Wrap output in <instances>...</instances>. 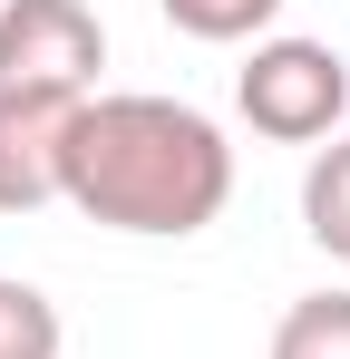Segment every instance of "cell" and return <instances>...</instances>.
Wrapping results in <instances>:
<instances>
[{"mask_svg":"<svg viewBox=\"0 0 350 359\" xmlns=\"http://www.w3.org/2000/svg\"><path fill=\"white\" fill-rule=\"evenodd\" d=\"M58 301L20 272H0V359H58Z\"/></svg>","mask_w":350,"mask_h":359,"instance_id":"6","label":"cell"},{"mask_svg":"<svg viewBox=\"0 0 350 359\" xmlns=\"http://www.w3.org/2000/svg\"><path fill=\"white\" fill-rule=\"evenodd\" d=\"M302 233L331 262H350V136H331L311 156V175H302Z\"/></svg>","mask_w":350,"mask_h":359,"instance_id":"5","label":"cell"},{"mask_svg":"<svg viewBox=\"0 0 350 359\" xmlns=\"http://www.w3.org/2000/svg\"><path fill=\"white\" fill-rule=\"evenodd\" d=\"M58 204H78L108 233H156V243L166 233H205L233 204V146H224V126L205 107L117 88V97H88L68 117Z\"/></svg>","mask_w":350,"mask_h":359,"instance_id":"1","label":"cell"},{"mask_svg":"<svg viewBox=\"0 0 350 359\" xmlns=\"http://www.w3.org/2000/svg\"><path fill=\"white\" fill-rule=\"evenodd\" d=\"M233 107L273 146H321L350 117V68L331 39H253V59L233 68Z\"/></svg>","mask_w":350,"mask_h":359,"instance_id":"2","label":"cell"},{"mask_svg":"<svg viewBox=\"0 0 350 359\" xmlns=\"http://www.w3.org/2000/svg\"><path fill=\"white\" fill-rule=\"evenodd\" d=\"M273 359H350V292H311L283 311Z\"/></svg>","mask_w":350,"mask_h":359,"instance_id":"7","label":"cell"},{"mask_svg":"<svg viewBox=\"0 0 350 359\" xmlns=\"http://www.w3.org/2000/svg\"><path fill=\"white\" fill-rule=\"evenodd\" d=\"M78 107L68 97H0V214L58 204V146H68V117Z\"/></svg>","mask_w":350,"mask_h":359,"instance_id":"4","label":"cell"},{"mask_svg":"<svg viewBox=\"0 0 350 359\" xmlns=\"http://www.w3.org/2000/svg\"><path fill=\"white\" fill-rule=\"evenodd\" d=\"M185 39H214V49H233V39H273V20H283V0H156Z\"/></svg>","mask_w":350,"mask_h":359,"instance_id":"8","label":"cell"},{"mask_svg":"<svg viewBox=\"0 0 350 359\" xmlns=\"http://www.w3.org/2000/svg\"><path fill=\"white\" fill-rule=\"evenodd\" d=\"M108 29L88 0H0V97H98Z\"/></svg>","mask_w":350,"mask_h":359,"instance_id":"3","label":"cell"}]
</instances>
